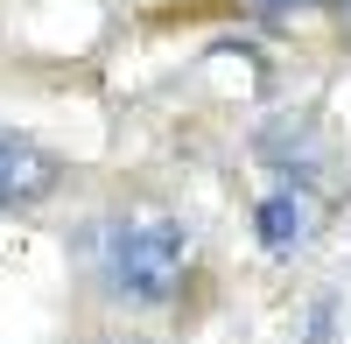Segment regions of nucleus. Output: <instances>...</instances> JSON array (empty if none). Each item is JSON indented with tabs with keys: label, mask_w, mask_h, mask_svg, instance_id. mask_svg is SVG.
<instances>
[{
	"label": "nucleus",
	"mask_w": 351,
	"mask_h": 344,
	"mask_svg": "<svg viewBox=\"0 0 351 344\" xmlns=\"http://www.w3.org/2000/svg\"><path fill=\"white\" fill-rule=\"evenodd\" d=\"M190 274V232L169 211H127L99 225V281L112 302L162 309Z\"/></svg>",
	"instance_id": "obj_1"
},
{
	"label": "nucleus",
	"mask_w": 351,
	"mask_h": 344,
	"mask_svg": "<svg viewBox=\"0 0 351 344\" xmlns=\"http://www.w3.org/2000/svg\"><path fill=\"white\" fill-rule=\"evenodd\" d=\"M64 176V162L49 148H36L28 134H8L0 127V211H21V204H43Z\"/></svg>",
	"instance_id": "obj_2"
},
{
	"label": "nucleus",
	"mask_w": 351,
	"mask_h": 344,
	"mask_svg": "<svg viewBox=\"0 0 351 344\" xmlns=\"http://www.w3.org/2000/svg\"><path fill=\"white\" fill-rule=\"evenodd\" d=\"M309 232H316V204H309L295 183L274 190L267 204H260V239H267V253H302Z\"/></svg>",
	"instance_id": "obj_3"
},
{
	"label": "nucleus",
	"mask_w": 351,
	"mask_h": 344,
	"mask_svg": "<svg viewBox=\"0 0 351 344\" xmlns=\"http://www.w3.org/2000/svg\"><path fill=\"white\" fill-rule=\"evenodd\" d=\"M92 344H155L148 330H106V337H92Z\"/></svg>",
	"instance_id": "obj_4"
},
{
	"label": "nucleus",
	"mask_w": 351,
	"mask_h": 344,
	"mask_svg": "<svg viewBox=\"0 0 351 344\" xmlns=\"http://www.w3.org/2000/svg\"><path fill=\"white\" fill-rule=\"evenodd\" d=\"M260 14H295V8H316V0H253Z\"/></svg>",
	"instance_id": "obj_5"
},
{
	"label": "nucleus",
	"mask_w": 351,
	"mask_h": 344,
	"mask_svg": "<svg viewBox=\"0 0 351 344\" xmlns=\"http://www.w3.org/2000/svg\"><path fill=\"white\" fill-rule=\"evenodd\" d=\"M344 36H351V0H344Z\"/></svg>",
	"instance_id": "obj_6"
}]
</instances>
